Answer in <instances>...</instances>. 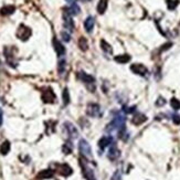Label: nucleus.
I'll return each mask as SVG.
<instances>
[{"label": "nucleus", "mask_w": 180, "mask_h": 180, "mask_svg": "<svg viewBox=\"0 0 180 180\" xmlns=\"http://www.w3.org/2000/svg\"><path fill=\"white\" fill-rule=\"evenodd\" d=\"M58 172L60 175H62L64 177H68L70 175H72V168L68 166V164H62V165H58Z\"/></svg>", "instance_id": "obj_10"}, {"label": "nucleus", "mask_w": 180, "mask_h": 180, "mask_svg": "<svg viewBox=\"0 0 180 180\" xmlns=\"http://www.w3.org/2000/svg\"><path fill=\"white\" fill-rule=\"evenodd\" d=\"M78 78H80L81 81H83L84 83H86L87 85H91V84L95 83V78H94L92 75L85 73V72H78Z\"/></svg>", "instance_id": "obj_9"}, {"label": "nucleus", "mask_w": 180, "mask_h": 180, "mask_svg": "<svg viewBox=\"0 0 180 180\" xmlns=\"http://www.w3.org/2000/svg\"><path fill=\"white\" fill-rule=\"evenodd\" d=\"M72 148H73L72 144L70 143V142H66V143L63 145L62 150H63V152H64L65 155H68V154H71V152H72Z\"/></svg>", "instance_id": "obj_24"}, {"label": "nucleus", "mask_w": 180, "mask_h": 180, "mask_svg": "<svg viewBox=\"0 0 180 180\" xmlns=\"http://www.w3.org/2000/svg\"><path fill=\"white\" fill-rule=\"evenodd\" d=\"M9 152H10V143L8 140H5L1 144V146H0V152H1V155H7Z\"/></svg>", "instance_id": "obj_20"}, {"label": "nucleus", "mask_w": 180, "mask_h": 180, "mask_svg": "<svg viewBox=\"0 0 180 180\" xmlns=\"http://www.w3.org/2000/svg\"><path fill=\"white\" fill-rule=\"evenodd\" d=\"M41 98L44 103H48V104H51V103L55 102V94L53 92V90L51 87H48L44 91H42V95H41Z\"/></svg>", "instance_id": "obj_4"}, {"label": "nucleus", "mask_w": 180, "mask_h": 180, "mask_svg": "<svg viewBox=\"0 0 180 180\" xmlns=\"http://www.w3.org/2000/svg\"><path fill=\"white\" fill-rule=\"evenodd\" d=\"M61 37H62V40L65 41V42H68V41L71 40V37H70V34L65 31H62L61 32Z\"/></svg>", "instance_id": "obj_28"}, {"label": "nucleus", "mask_w": 180, "mask_h": 180, "mask_svg": "<svg viewBox=\"0 0 180 180\" xmlns=\"http://www.w3.org/2000/svg\"><path fill=\"white\" fill-rule=\"evenodd\" d=\"M179 5V0H167V8L169 10H175Z\"/></svg>", "instance_id": "obj_23"}, {"label": "nucleus", "mask_w": 180, "mask_h": 180, "mask_svg": "<svg viewBox=\"0 0 180 180\" xmlns=\"http://www.w3.org/2000/svg\"><path fill=\"white\" fill-rule=\"evenodd\" d=\"M131 70L133 71V73L138 75H146L148 73V70L144 64H140V63H135V64H132Z\"/></svg>", "instance_id": "obj_8"}, {"label": "nucleus", "mask_w": 180, "mask_h": 180, "mask_svg": "<svg viewBox=\"0 0 180 180\" xmlns=\"http://www.w3.org/2000/svg\"><path fill=\"white\" fill-rule=\"evenodd\" d=\"M31 33H32L31 29L29 28V27H27V25H21L18 28V30H17V37L22 41L28 40L29 38L31 37Z\"/></svg>", "instance_id": "obj_3"}, {"label": "nucleus", "mask_w": 180, "mask_h": 180, "mask_svg": "<svg viewBox=\"0 0 180 180\" xmlns=\"http://www.w3.org/2000/svg\"><path fill=\"white\" fill-rule=\"evenodd\" d=\"M78 47H80V49L82 50V51H86L87 48H88V43H87V40L85 39V38L81 37L80 39H78Z\"/></svg>", "instance_id": "obj_21"}, {"label": "nucleus", "mask_w": 180, "mask_h": 180, "mask_svg": "<svg viewBox=\"0 0 180 180\" xmlns=\"http://www.w3.org/2000/svg\"><path fill=\"white\" fill-rule=\"evenodd\" d=\"M124 112L125 113H129V114H131V113H133V112H135V109H136V107H135V106H132V107H124Z\"/></svg>", "instance_id": "obj_30"}, {"label": "nucleus", "mask_w": 180, "mask_h": 180, "mask_svg": "<svg viewBox=\"0 0 180 180\" xmlns=\"http://www.w3.org/2000/svg\"><path fill=\"white\" fill-rule=\"evenodd\" d=\"M58 68H59L60 74H62L63 71H64V68H65V60H61V61H59V66H58Z\"/></svg>", "instance_id": "obj_27"}, {"label": "nucleus", "mask_w": 180, "mask_h": 180, "mask_svg": "<svg viewBox=\"0 0 180 180\" xmlns=\"http://www.w3.org/2000/svg\"><path fill=\"white\" fill-rule=\"evenodd\" d=\"M86 114L91 117H101L102 116V109H101V106L98 104H95V103H90L87 105L86 108Z\"/></svg>", "instance_id": "obj_2"}, {"label": "nucleus", "mask_w": 180, "mask_h": 180, "mask_svg": "<svg viewBox=\"0 0 180 180\" xmlns=\"http://www.w3.org/2000/svg\"><path fill=\"white\" fill-rule=\"evenodd\" d=\"M112 137H108V136H104L102 137L98 142V147L101 149H105L106 147L108 146L109 144H112Z\"/></svg>", "instance_id": "obj_16"}, {"label": "nucleus", "mask_w": 180, "mask_h": 180, "mask_svg": "<svg viewBox=\"0 0 180 180\" xmlns=\"http://www.w3.org/2000/svg\"><path fill=\"white\" fill-rule=\"evenodd\" d=\"M172 121L176 125H179L180 124V116L179 115H174L172 116Z\"/></svg>", "instance_id": "obj_31"}, {"label": "nucleus", "mask_w": 180, "mask_h": 180, "mask_svg": "<svg viewBox=\"0 0 180 180\" xmlns=\"http://www.w3.org/2000/svg\"><path fill=\"white\" fill-rule=\"evenodd\" d=\"M94 25H95V19L94 17H87L86 20L84 21V28L87 32H92V30L94 29Z\"/></svg>", "instance_id": "obj_12"}, {"label": "nucleus", "mask_w": 180, "mask_h": 180, "mask_svg": "<svg viewBox=\"0 0 180 180\" xmlns=\"http://www.w3.org/2000/svg\"><path fill=\"white\" fill-rule=\"evenodd\" d=\"M165 103H166V101H165V99L162 98V97H159L158 101L156 102V105H157V106H162V105L165 104Z\"/></svg>", "instance_id": "obj_32"}, {"label": "nucleus", "mask_w": 180, "mask_h": 180, "mask_svg": "<svg viewBox=\"0 0 180 180\" xmlns=\"http://www.w3.org/2000/svg\"><path fill=\"white\" fill-rule=\"evenodd\" d=\"M64 129H65V133L68 134V136L70 137L71 139L76 138V137L78 136V129H76V127H75L73 124H71L70 122H65V123H64Z\"/></svg>", "instance_id": "obj_7"}, {"label": "nucleus", "mask_w": 180, "mask_h": 180, "mask_svg": "<svg viewBox=\"0 0 180 180\" xmlns=\"http://www.w3.org/2000/svg\"><path fill=\"white\" fill-rule=\"evenodd\" d=\"M63 25H64L66 30H68L70 32L74 30V22L72 20V15L68 12V9H65L63 12Z\"/></svg>", "instance_id": "obj_5"}, {"label": "nucleus", "mask_w": 180, "mask_h": 180, "mask_svg": "<svg viewBox=\"0 0 180 180\" xmlns=\"http://www.w3.org/2000/svg\"><path fill=\"white\" fill-rule=\"evenodd\" d=\"M63 103H64V105H68L70 103V93H68V88H64L63 91Z\"/></svg>", "instance_id": "obj_26"}, {"label": "nucleus", "mask_w": 180, "mask_h": 180, "mask_svg": "<svg viewBox=\"0 0 180 180\" xmlns=\"http://www.w3.org/2000/svg\"><path fill=\"white\" fill-rule=\"evenodd\" d=\"M170 105H171V107L174 109H180V101L179 99H177V98H171V101H170Z\"/></svg>", "instance_id": "obj_25"}, {"label": "nucleus", "mask_w": 180, "mask_h": 180, "mask_svg": "<svg viewBox=\"0 0 180 180\" xmlns=\"http://www.w3.org/2000/svg\"><path fill=\"white\" fill-rule=\"evenodd\" d=\"M121 155V152L118 150V148L115 145H113L111 148H109V152H108V158L109 160H116V159L119 157Z\"/></svg>", "instance_id": "obj_14"}, {"label": "nucleus", "mask_w": 180, "mask_h": 180, "mask_svg": "<svg viewBox=\"0 0 180 180\" xmlns=\"http://www.w3.org/2000/svg\"><path fill=\"white\" fill-rule=\"evenodd\" d=\"M2 121H3V114H2V109L0 108V126L2 125Z\"/></svg>", "instance_id": "obj_33"}, {"label": "nucleus", "mask_w": 180, "mask_h": 180, "mask_svg": "<svg viewBox=\"0 0 180 180\" xmlns=\"http://www.w3.org/2000/svg\"><path fill=\"white\" fill-rule=\"evenodd\" d=\"M146 121H147V117L144 114H136L133 117V119H132V123H133L134 125H137V126H138V125L145 123Z\"/></svg>", "instance_id": "obj_15"}, {"label": "nucleus", "mask_w": 180, "mask_h": 180, "mask_svg": "<svg viewBox=\"0 0 180 180\" xmlns=\"http://www.w3.org/2000/svg\"><path fill=\"white\" fill-rule=\"evenodd\" d=\"M15 10H16V7L12 6V5H9V6L2 7L1 10H0V13H1V16H9V15H12L15 12Z\"/></svg>", "instance_id": "obj_17"}, {"label": "nucleus", "mask_w": 180, "mask_h": 180, "mask_svg": "<svg viewBox=\"0 0 180 180\" xmlns=\"http://www.w3.org/2000/svg\"><path fill=\"white\" fill-rule=\"evenodd\" d=\"M78 150H80V152L83 155V157L85 159L92 157V149H91L90 144L87 143L85 139L80 140V143H78Z\"/></svg>", "instance_id": "obj_1"}, {"label": "nucleus", "mask_w": 180, "mask_h": 180, "mask_svg": "<svg viewBox=\"0 0 180 180\" xmlns=\"http://www.w3.org/2000/svg\"><path fill=\"white\" fill-rule=\"evenodd\" d=\"M53 175H54V171L51 170V169H44V170L40 171L39 174H38L37 178L38 179H49V178H52Z\"/></svg>", "instance_id": "obj_13"}, {"label": "nucleus", "mask_w": 180, "mask_h": 180, "mask_svg": "<svg viewBox=\"0 0 180 180\" xmlns=\"http://www.w3.org/2000/svg\"><path fill=\"white\" fill-rule=\"evenodd\" d=\"M122 178V175H121V171L119 170H116L114 172V175L112 176V178H111V180H121Z\"/></svg>", "instance_id": "obj_29"}, {"label": "nucleus", "mask_w": 180, "mask_h": 180, "mask_svg": "<svg viewBox=\"0 0 180 180\" xmlns=\"http://www.w3.org/2000/svg\"><path fill=\"white\" fill-rule=\"evenodd\" d=\"M115 61L119 64H125V63H127L131 61V55H128V54H122V55H117L115 56Z\"/></svg>", "instance_id": "obj_18"}, {"label": "nucleus", "mask_w": 180, "mask_h": 180, "mask_svg": "<svg viewBox=\"0 0 180 180\" xmlns=\"http://www.w3.org/2000/svg\"><path fill=\"white\" fill-rule=\"evenodd\" d=\"M101 47H102V49L104 50L106 53H109V54H111V53L113 52L112 47H111V45H109L105 40H101Z\"/></svg>", "instance_id": "obj_22"}, {"label": "nucleus", "mask_w": 180, "mask_h": 180, "mask_svg": "<svg viewBox=\"0 0 180 180\" xmlns=\"http://www.w3.org/2000/svg\"><path fill=\"white\" fill-rule=\"evenodd\" d=\"M53 45H54V49H55V51H56V54L59 56H62L65 54V48L63 47V44L61 43L59 40L53 39Z\"/></svg>", "instance_id": "obj_11"}, {"label": "nucleus", "mask_w": 180, "mask_h": 180, "mask_svg": "<svg viewBox=\"0 0 180 180\" xmlns=\"http://www.w3.org/2000/svg\"><path fill=\"white\" fill-rule=\"evenodd\" d=\"M107 1L108 0H99L98 5H97V12L99 15H103L107 9Z\"/></svg>", "instance_id": "obj_19"}, {"label": "nucleus", "mask_w": 180, "mask_h": 180, "mask_svg": "<svg viewBox=\"0 0 180 180\" xmlns=\"http://www.w3.org/2000/svg\"><path fill=\"white\" fill-rule=\"evenodd\" d=\"M81 160V166H82V169H83V175L84 177L86 178V180H96L95 179V175H94V171L92 170V168H90L88 166L86 165V162H84L83 159H80Z\"/></svg>", "instance_id": "obj_6"}, {"label": "nucleus", "mask_w": 180, "mask_h": 180, "mask_svg": "<svg viewBox=\"0 0 180 180\" xmlns=\"http://www.w3.org/2000/svg\"><path fill=\"white\" fill-rule=\"evenodd\" d=\"M86 1H91V0H86Z\"/></svg>", "instance_id": "obj_34"}]
</instances>
